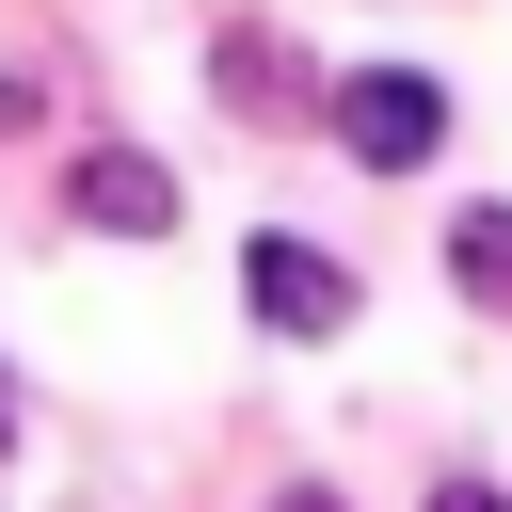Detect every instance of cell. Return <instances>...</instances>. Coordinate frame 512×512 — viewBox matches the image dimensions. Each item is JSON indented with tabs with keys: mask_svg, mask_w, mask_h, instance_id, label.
<instances>
[{
	"mask_svg": "<svg viewBox=\"0 0 512 512\" xmlns=\"http://www.w3.org/2000/svg\"><path fill=\"white\" fill-rule=\"evenodd\" d=\"M336 144H352L368 176H416V160L448 144V80H416V64H352V80H336Z\"/></svg>",
	"mask_w": 512,
	"mask_h": 512,
	"instance_id": "6da1fadb",
	"label": "cell"
},
{
	"mask_svg": "<svg viewBox=\"0 0 512 512\" xmlns=\"http://www.w3.org/2000/svg\"><path fill=\"white\" fill-rule=\"evenodd\" d=\"M240 304H256L272 336H336V320H352V272H336L304 224H272V240H240Z\"/></svg>",
	"mask_w": 512,
	"mask_h": 512,
	"instance_id": "7a4b0ae2",
	"label": "cell"
},
{
	"mask_svg": "<svg viewBox=\"0 0 512 512\" xmlns=\"http://www.w3.org/2000/svg\"><path fill=\"white\" fill-rule=\"evenodd\" d=\"M80 224H96V240H160V224H176V176H160L144 144H96V160H80Z\"/></svg>",
	"mask_w": 512,
	"mask_h": 512,
	"instance_id": "3957f363",
	"label": "cell"
},
{
	"mask_svg": "<svg viewBox=\"0 0 512 512\" xmlns=\"http://www.w3.org/2000/svg\"><path fill=\"white\" fill-rule=\"evenodd\" d=\"M448 272H464V304H512V208H464L448 224Z\"/></svg>",
	"mask_w": 512,
	"mask_h": 512,
	"instance_id": "277c9868",
	"label": "cell"
},
{
	"mask_svg": "<svg viewBox=\"0 0 512 512\" xmlns=\"http://www.w3.org/2000/svg\"><path fill=\"white\" fill-rule=\"evenodd\" d=\"M432 512H512V496H496V480H448V496H432Z\"/></svg>",
	"mask_w": 512,
	"mask_h": 512,
	"instance_id": "5b68a950",
	"label": "cell"
},
{
	"mask_svg": "<svg viewBox=\"0 0 512 512\" xmlns=\"http://www.w3.org/2000/svg\"><path fill=\"white\" fill-rule=\"evenodd\" d=\"M0 448H16V384H0Z\"/></svg>",
	"mask_w": 512,
	"mask_h": 512,
	"instance_id": "8992f818",
	"label": "cell"
}]
</instances>
